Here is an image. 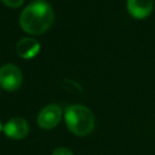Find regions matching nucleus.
<instances>
[{
  "label": "nucleus",
  "mask_w": 155,
  "mask_h": 155,
  "mask_svg": "<svg viewBox=\"0 0 155 155\" xmlns=\"http://www.w3.org/2000/svg\"><path fill=\"white\" fill-rule=\"evenodd\" d=\"M53 10L47 1L34 0L22 11L19 24L24 31L33 35H39L50 29L53 23Z\"/></svg>",
  "instance_id": "f257e3e1"
},
{
  "label": "nucleus",
  "mask_w": 155,
  "mask_h": 155,
  "mask_svg": "<svg viewBox=\"0 0 155 155\" xmlns=\"http://www.w3.org/2000/svg\"><path fill=\"white\" fill-rule=\"evenodd\" d=\"M64 121L68 130L76 136H87L94 128V116L82 104L67 107L64 110Z\"/></svg>",
  "instance_id": "f03ea898"
},
{
  "label": "nucleus",
  "mask_w": 155,
  "mask_h": 155,
  "mask_svg": "<svg viewBox=\"0 0 155 155\" xmlns=\"http://www.w3.org/2000/svg\"><path fill=\"white\" fill-rule=\"evenodd\" d=\"M23 75L16 64H4L0 67V86L6 91H16L21 87Z\"/></svg>",
  "instance_id": "7ed1b4c3"
},
{
  "label": "nucleus",
  "mask_w": 155,
  "mask_h": 155,
  "mask_svg": "<svg viewBox=\"0 0 155 155\" xmlns=\"http://www.w3.org/2000/svg\"><path fill=\"white\" fill-rule=\"evenodd\" d=\"M62 119V108L58 104H48L38 114V125L44 130L56 127Z\"/></svg>",
  "instance_id": "20e7f679"
},
{
  "label": "nucleus",
  "mask_w": 155,
  "mask_h": 155,
  "mask_svg": "<svg viewBox=\"0 0 155 155\" xmlns=\"http://www.w3.org/2000/svg\"><path fill=\"white\" fill-rule=\"evenodd\" d=\"M8 138L19 140L23 139L28 132H29V125L25 119L16 116L10 119L5 125H4V131H2Z\"/></svg>",
  "instance_id": "39448f33"
},
{
  "label": "nucleus",
  "mask_w": 155,
  "mask_h": 155,
  "mask_svg": "<svg viewBox=\"0 0 155 155\" xmlns=\"http://www.w3.org/2000/svg\"><path fill=\"white\" fill-rule=\"evenodd\" d=\"M153 0H127L128 13L137 19H143L148 17L153 10Z\"/></svg>",
  "instance_id": "423d86ee"
},
{
  "label": "nucleus",
  "mask_w": 155,
  "mask_h": 155,
  "mask_svg": "<svg viewBox=\"0 0 155 155\" xmlns=\"http://www.w3.org/2000/svg\"><path fill=\"white\" fill-rule=\"evenodd\" d=\"M40 44L34 38H22L16 45V52L24 59H30L38 54Z\"/></svg>",
  "instance_id": "0eeeda50"
},
{
  "label": "nucleus",
  "mask_w": 155,
  "mask_h": 155,
  "mask_svg": "<svg viewBox=\"0 0 155 155\" xmlns=\"http://www.w3.org/2000/svg\"><path fill=\"white\" fill-rule=\"evenodd\" d=\"M4 5L12 7V8H17L19 6H22V4L24 2V0H0Z\"/></svg>",
  "instance_id": "6e6552de"
},
{
  "label": "nucleus",
  "mask_w": 155,
  "mask_h": 155,
  "mask_svg": "<svg viewBox=\"0 0 155 155\" xmlns=\"http://www.w3.org/2000/svg\"><path fill=\"white\" fill-rule=\"evenodd\" d=\"M51 155H74V154H73V151L70 149L64 148V147H61V148L54 149Z\"/></svg>",
  "instance_id": "1a4fd4ad"
},
{
  "label": "nucleus",
  "mask_w": 155,
  "mask_h": 155,
  "mask_svg": "<svg viewBox=\"0 0 155 155\" xmlns=\"http://www.w3.org/2000/svg\"><path fill=\"white\" fill-rule=\"evenodd\" d=\"M2 131H4V125H2V122L0 121V133H1Z\"/></svg>",
  "instance_id": "9d476101"
}]
</instances>
